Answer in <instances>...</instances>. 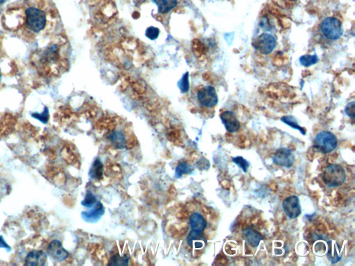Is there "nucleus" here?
Here are the masks:
<instances>
[{"label":"nucleus","instance_id":"1","mask_svg":"<svg viewBox=\"0 0 355 266\" xmlns=\"http://www.w3.org/2000/svg\"><path fill=\"white\" fill-rule=\"evenodd\" d=\"M41 6H27L24 10V22L26 29L31 33L44 31L48 23L47 11Z\"/></svg>","mask_w":355,"mask_h":266},{"label":"nucleus","instance_id":"2","mask_svg":"<svg viewBox=\"0 0 355 266\" xmlns=\"http://www.w3.org/2000/svg\"><path fill=\"white\" fill-rule=\"evenodd\" d=\"M317 32L323 43L335 42L343 35L342 22L336 17H327L319 24Z\"/></svg>","mask_w":355,"mask_h":266},{"label":"nucleus","instance_id":"3","mask_svg":"<svg viewBox=\"0 0 355 266\" xmlns=\"http://www.w3.org/2000/svg\"><path fill=\"white\" fill-rule=\"evenodd\" d=\"M322 178L326 185L329 187H338L345 182L346 174L342 167L332 164L325 169Z\"/></svg>","mask_w":355,"mask_h":266},{"label":"nucleus","instance_id":"4","mask_svg":"<svg viewBox=\"0 0 355 266\" xmlns=\"http://www.w3.org/2000/svg\"><path fill=\"white\" fill-rule=\"evenodd\" d=\"M338 145L337 137L330 131H322L315 137L313 146L323 154H330L335 150Z\"/></svg>","mask_w":355,"mask_h":266},{"label":"nucleus","instance_id":"5","mask_svg":"<svg viewBox=\"0 0 355 266\" xmlns=\"http://www.w3.org/2000/svg\"><path fill=\"white\" fill-rule=\"evenodd\" d=\"M252 45L255 50L262 55H269L276 47L277 41L272 34L263 33L254 40Z\"/></svg>","mask_w":355,"mask_h":266},{"label":"nucleus","instance_id":"6","mask_svg":"<svg viewBox=\"0 0 355 266\" xmlns=\"http://www.w3.org/2000/svg\"><path fill=\"white\" fill-rule=\"evenodd\" d=\"M196 97L200 104L206 108H212L218 103V96L212 86H203L199 89Z\"/></svg>","mask_w":355,"mask_h":266},{"label":"nucleus","instance_id":"7","mask_svg":"<svg viewBox=\"0 0 355 266\" xmlns=\"http://www.w3.org/2000/svg\"><path fill=\"white\" fill-rule=\"evenodd\" d=\"M283 211L291 219L298 218L301 214L299 199L296 196L287 198L282 203Z\"/></svg>","mask_w":355,"mask_h":266},{"label":"nucleus","instance_id":"8","mask_svg":"<svg viewBox=\"0 0 355 266\" xmlns=\"http://www.w3.org/2000/svg\"><path fill=\"white\" fill-rule=\"evenodd\" d=\"M295 161L294 154L291 150L287 148L277 149L273 156V162L275 165L290 168Z\"/></svg>","mask_w":355,"mask_h":266},{"label":"nucleus","instance_id":"9","mask_svg":"<svg viewBox=\"0 0 355 266\" xmlns=\"http://www.w3.org/2000/svg\"><path fill=\"white\" fill-rule=\"evenodd\" d=\"M47 253L57 261H64L69 257V252L63 248L62 243L58 240L52 241L47 247Z\"/></svg>","mask_w":355,"mask_h":266},{"label":"nucleus","instance_id":"10","mask_svg":"<svg viewBox=\"0 0 355 266\" xmlns=\"http://www.w3.org/2000/svg\"><path fill=\"white\" fill-rule=\"evenodd\" d=\"M220 118L225 128L229 133H234L239 131L240 123L235 113L229 110L224 111L221 114Z\"/></svg>","mask_w":355,"mask_h":266},{"label":"nucleus","instance_id":"11","mask_svg":"<svg viewBox=\"0 0 355 266\" xmlns=\"http://www.w3.org/2000/svg\"><path fill=\"white\" fill-rule=\"evenodd\" d=\"M187 243L191 248L201 250L206 245L207 241L203 233L191 230L188 238H187Z\"/></svg>","mask_w":355,"mask_h":266},{"label":"nucleus","instance_id":"12","mask_svg":"<svg viewBox=\"0 0 355 266\" xmlns=\"http://www.w3.org/2000/svg\"><path fill=\"white\" fill-rule=\"evenodd\" d=\"M47 261V254L41 250L31 251L25 258V265L43 266Z\"/></svg>","mask_w":355,"mask_h":266},{"label":"nucleus","instance_id":"13","mask_svg":"<svg viewBox=\"0 0 355 266\" xmlns=\"http://www.w3.org/2000/svg\"><path fill=\"white\" fill-rule=\"evenodd\" d=\"M342 249L335 241H330L328 243L327 258L332 263H337L342 258Z\"/></svg>","mask_w":355,"mask_h":266},{"label":"nucleus","instance_id":"14","mask_svg":"<svg viewBox=\"0 0 355 266\" xmlns=\"http://www.w3.org/2000/svg\"><path fill=\"white\" fill-rule=\"evenodd\" d=\"M189 221H190L191 230H193V231L203 233L207 226L206 220L199 213H194L191 215Z\"/></svg>","mask_w":355,"mask_h":266},{"label":"nucleus","instance_id":"15","mask_svg":"<svg viewBox=\"0 0 355 266\" xmlns=\"http://www.w3.org/2000/svg\"><path fill=\"white\" fill-rule=\"evenodd\" d=\"M104 213V208L101 203H96V207H94L93 210L89 211H84L82 212V218L86 221L92 222L94 220H98L101 218L102 215Z\"/></svg>","mask_w":355,"mask_h":266},{"label":"nucleus","instance_id":"16","mask_svg":"<svg viewBox=\"0 0 355 266\" xmlns=\"http://www.w3.org/2000/svg\"><path fill=\"white\" fill-rule=\"evenodd\" d=\"M109 138L115 148L124 149L126 147L125 136L121 131H115L109 135Z\"/></svg>","mask_w":355,"mask_h":266},{"label":"nucleus","instance_id":"17","mask_svg":"<svg viewBox=\"0 0 355 266\" xmlns=\"http://www.w3.org/2000/svg\"><path fill=\"white\" fill-rule=\"evenodd\" d=\"M158 7V12L165 14L173 10L178 5L177 0H153Z\"/></svg>","mask_w":355,"mask_h":266},{"label":"nucleus","instance_id":"18","mask_svg":"<svg viewBox=\"0 0 355 266\" xmlns=\"http://www.w3.org/2000/svg\"><path fill=\"white\" fill-rule=\"evenodd\" d=\"M243 237L246 242L254 248H257L262 240L261 235L253 229L245 230L243 233Z\"/></svg>","mask_w":355,"mask_h":266},{"label":"nucleus","instance_id":"19","mask_svg":"<svg viewBox=\"0 0 355 266\" xmlns=\"http://www.w3.org/2000/svg\"><path fill=\"white\" fill-rule=\"evenodd\" d=\"M103 164L101 160H95L89 171V175L94 180H101L103 178Z\"/></svg>","mask_w":355,"mask_h":266},{"label":"nucleus","instance_id":"20","mask_svg":"<svg viewBox=\"0 0 355 266\" xmlns=\"http://www.w3.org/2000/svg\"><path fill=\"white\" fill-rule=\"evenodd\" d=\"M194 168L186 162H181L175 168V175L176 178H181L183 174H190L193 172Z\"/></svg>","mask_w":355,"mask_h":266},{"label":"nucleus","instance_id":"21","mask_svg":"<svg viewBox=\"0 0 355 266\" xmlns=\"http://www.w3.org/2000/svg\"><path fill=\"white\" fill-rule=\"evenodd\" d=\"M130 258L127 255L120 256V254H116L111 258L108 265H129Z\"/></svg>","mask_w":355,"mask_h":266},{"label":"nucleus","instance_id":"22","mask_svg":"<svg viewBox=\"0 0 355 266\" xmlns=\"http://www.w3.org/2000/svg\"><path fill=\"white\" fill-rule=\"evenodd\" d=\"M281 120H282V122H284L285 124H288V126H291V127L298 130L303 135H305L306 131L305 129H303V128L300 127V126L298 125V123L296 122L295 119L293 118V117L285 116L281 119Z\"/></svg>","mask_w":355,"mask_h":266},{"label":"nucleus","instance_id":"23","mask_svg":"<svg viewBox=\"0 0 355 266\" xmlns=\"http://www.w3.org/2000/svg\"><path fill=\"white\" fill-rule=\"evenodd\" d=\"M96 203H97V199H96L95 196L92 194L91 192L88 191L84 201L81 202V205L86 208H92Z\"/></svg>","mask_w":355,"mask_h":266},{"label":"nucleus","instance_id":"24","mask_svg":"<svg viewBox=\"0 0 355 266\" xmlns=\"http://www.w3.org/2000/svg\"><path fill=\"white\" fill-rule=\"evenodd\" d=\"M318 58L316 55H305L300 58V63L305 67H309V66L314 65L318 62Z\"/></svg>","mask_w":355,"mask_h":266},{"label":"nucleus","instance_id":"25","mask_svg":"<svg viewBox=\"0 0 355 266\" xmlns=\"http://www.w3.org/2000/svg\"><path fill=\"white\" fill-rule=\"evenodd\" d=\"M232 160H233L234 163L236 164L238 167L241 168V169L243 170V172L246 173L247 171H248L250 164H249V162L247 161L246 160L244 159L243 157H235V158H233Z\"/></svg>","mask_w":355,"mask_h":266},{"label":"nucleus","instance_id":"26","mask_svg":"<svg viewBox=\"0 0 355 266\" xmlns=\"http://www.w3.org/2000/svg\"><path fill=\"white\" fill-rule=\"evenodd\" d=\"M160 35V30L155 26H150L146 30V36L151 41H155Z\"/></svg>","mask_w":355,"mask_h":266},{"label":"nucleus","instance_id":"27","mask_svg":"<svg viewBox=\"0 0 355 266\" xmlns=\"http://www.w3.org/2000/svg\"><path fill=\"white\" fill-rule=\"evenodd\" d=\"M179 87L183 93H186V92H188L189 88H190L188 73H186L179 81Z\"/></svg>","mask_w":355,"mask_h":266},{"label":"nucleus","instance_id":"28","mask_svg":"<svg viewBox=\"0 0 355 266\" xmlns=\"http://www.w3.org/2000/svg\"><path fill=\"white\" fill-rule=\"evenodd\" d=\"M33 118L37 119L38 120L41 121L43 124H46L49 120V111L47 107H45L44 111L42 114H38V113H34L32 115Z\"/></svg>","mask_w":355,"mask_h":266},{"label":"nucleus","instance_id":"29","mask_svg":"<svg viewBox=\"0 0 355 266\" xmlns=\"http://www.w3.org/2000/svg\"><path fill=\"white\" fill-rule=\"evenodd\" d=\"M354 102H351L345 107V112L352 120L354 119Z\"/></svg>","mask_w":355,"mask_h":266},{"label":"nucleus","instance_id":"30","mask_svg":"<svg viewBox=\"0 0 355 266\" xmlns=\"http://www.w3.org/2000/svg\"><path fill=\"white\" fill-rule=\"evenodd\" d=\"M0 248H5L8 251L11 250V247L7 244L5 239H4L3 237H2V236L0 237Z\"/></svg>","mask_w":355,"mask_h":266},{"label":"nucleus","instance_id":"31","mask_svg":"<svg viewBox=\"0 0 355 266\" xmlns=\"http://www.w3.org/2000/svg\"><path fill=\"white\" fill-rule=\"evenodd\" d=\"M7 1V0H0V6L3 5V4H5Z\"/></svg>","mask_w":355,"mask_h":266},{"label":"nucleus","instance_id":"32","mask_svg":"<svg viewBox=\"0 0 355 266\" xmlns=\"http://www.w3.org/2000/svg\"><path fill=\"white\" fill-rule=\"evenodd\" d=\"M287 1H289V2H296V1H297V0H287Z\"/></svg>","mask_w":355,"mask_h":266},{"label":"nucleus","instance_id":"33","mask_svg":"<svg viewBox=\"0 0 355 266\" xmlns=\"http://www.w3.org/2000/svg\"><path fill=\"white\" fill-rule=\"evenodd\" d=\"M1 79H2V74H1V71H0V82H1Z\"/></svg>","mask_w":355,"mask_h":266}]
</instances>
